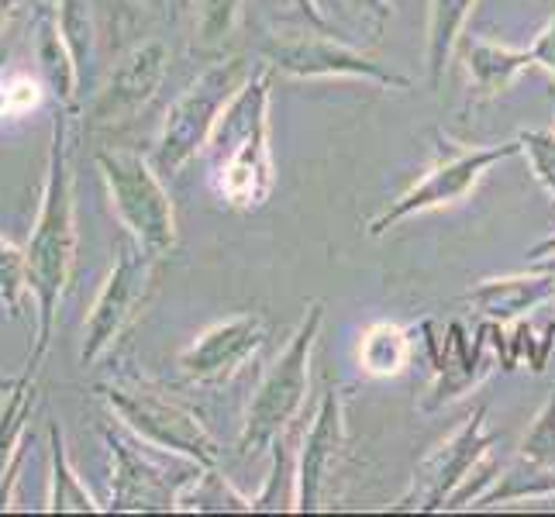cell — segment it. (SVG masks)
<instances>
[{
    "label": "cell",
    "instance_id": "6da1fadb",
    "mask_svg": "<svg viewBox=\"0 0 555 517\" xmlns=\"http://www.w3.org/2000/svg\"><path fill=\"white\" fill-rule=\"evenodd\" d=\"M69 118H73V111L55 107L42 204H38V218L31 228V238L25 245L28 294L35 300V341H31V356L25 370H31L35 376L42 370V359L49 356L60 303L73 280L76 242H80V235H76V172H73Z\"/></svg>",
    "mask_w": 555,
    "mask_h": 517
},
{
    "label": "cell",
    "instance_id": "7a4b0ae2",
    "mask_svg": "<svg viewBox=\"0 0 555 517\" xmlns=\"http://www.w3.org/2000/svg\"><path fill=\"white\" fill-rule=\"evenodd\" d=\"M270 90H273V66L262 63L242 83V90L221 111V118L204 145L207 180L215 197L253 215L270 204L276 190V166L270 148Z\"/></svg>",
    "mask_w": 555,
    "mask_h": 517
},
{
    "label": "cell",
    "instance_id": "3957f363",
    "mask_svg": "<svg viewBox=\"0 0 555 517\" xmlns=\"http://www.w3.org/2000/svg\"><path fill=\"white\" fill-rule=\"evenodd\" d=\"M321 324H324V300H311L291 341L270 362V370L262 373L253 400H248V411L235 442L242 458H259L262 452H270L276 445V438H283L300 421L311 393V356L321 335Z\"/></svg>",
    "mask_w": 555,
    "mask_h": 517
},
{
    "label": "cell",
    "instance_id": "277c9868",
    "mask_svg": "<svg viewBox=\"0 0 555 517\" xmlns=\"http://www.w3.org/2000/svg\"><path fill=\"white\" fill-rule=\"evenodd\" d=\"M111 452V496L107 510L118 514H169L180 510L183 493L207 469L180 452L159 449L128 431L121 421L101 425Z\"/></svg>",
    "mask_w": 555,
    "mask_h": 517
},
{
    "label": "cell",
    "instance_id": "5b68a950",
    "mask_svg": "<svg viewBox=\"0 0 555 517\" xmlns=\"http://www.w3.org/2000/svg\"><path fill=\"white\" fill-rule=\"evenodd\" d=\"M93 159L125 235L163 262L180 242L177 207L163 183V172L131 148H101Z\"/></svg>",
    "mask_w": 555,
    "mask_h": 517
},
{
    "label": "cell",
    "instance_id": "8992f818",
    "mask_svg": "<svg viewBox=\"0 0 555 517\" xmlns=\"http://www.w3.org/2000/svg\"><path fill=\"white\" fill-rule=\"evenodd\" d=\"M248 76H253V69H248L242 55L215 60L169 104L156 135V152H152V166L163 177H177L186 163H194L201 156L210 131H215L221 118V111L232 104V98L242 90Z\"/></svg>",
    "mask_w": 555,
    "mask_h": 517
},
{
    "label": "cell",
    "instance_id": "52a82bcc",
    "mask_svg": "<svg viewBox=\"0 0 555 517\" xmlns=\"http://www.w3.org/2000/svg\"><path fill=\"white\" fill-rule=\"evenodd\" d=\"M156 266H159L156 256H149L128 235L121 238L118 259H114L101 294L83 321V345H80L83 370L107 359L139 324L152 300V290H156Z\"/></svg>",
    "mask_w": 555,
    "mask_h": 517
},
{
    "label": "cell",
    "instance_id": "ba28073f",
    "mask_svg": "<svg viewBox=\"0 0 555 517\" xmlns=\"http://www.w3.org/2000/svg\"><path fill=\"white\" fill-rule=\"evenodd\" d=\"M101 397L111 417L121 421L128 431H135L145 442L180 452L207 469H215L221 463L218 438L207 431L201 414L180 404V400L152 387H142V383H104Z\"/></svg>",
    "mask_w": 555,
    "mask_h": 517
},
{
    "label": "cell",
    "instance_id": "9c48e42d",
    "mask_svg": "<svg viewBox=\"0 0 555 517\" xmlns=\"http://www.w3.org/2000/svg\"><path fill=\"white\" fill-rule=\"evenodd\" d=\"M514 156H521V139H511L501 145H452L449 156L438 159L425 177L414 180L404 194L393 197L379 215L366 224L370 238H383L400 221H408L414 215H428V210H442L463 204L476 186L483 183V177Z\"/></svg>",
    "mask_w": 555,
    "mask_h": 517
},
{
    "label": "cell",
    "instance_id": "30bf717a",
    "mask_svg": "<svg viewBox=\"0 0 555 517\" xmlns=\"http://www.w3.org/2000/svg\"><path fill=\"white\" fill-rule=\"evenodd\" d=\"M262 63H270L273 73L291 76V80H362L379 90H397V93L414 90L411 76L346 46L338 35H324L311 28L304 35L273 38L262 49Z\"/></svg>",
    "mask_w": 555,
    "mask_h": 517
},
{
    "label": "cell",
    "instance_id": "8fae6325",
    "mask_svg": "<svg viewBox=\"0 0 555 517\" xmlns=\"http://www.w3.org/2000/svg\"><path fill=\"white\" fill-rule=\"evenodd\" d=\"M487 414H490L487 404H476L473 414L446 438V442H438L421 458L414 466L408 490L397 496L393 510H421V514L446 510V504L466 487V480L480 469V463L496 445V438L487 425Z\"/></svg>",
    "mask_w": 555,
    "mask_h": 517
},
{
    "label": "cell",
    "instance_id": "7c38bea8",
    "mask_svg": "<svg viewBox=\"0 0 555 517\" xmlns=\"http://www.w3.org/2000/svg\"><path fill=\"white\" fill-rule=\"evenodd\" d=\"M425 335L435 366V383L428 397L421 400V411H438L463 393H469L473 387H480L493 373L496 359L507 370V338H504V324L496 321L483 324L480 338H473L463 321H449L442 328L435 321H425Z\"/></svg>",
    "mask_w": 555,
    "mask_h": 517
},
{
    "label": "cell",
    "instance_id": "4fadbf2b",
    "mask_svg": "<svg viewBox=\"0 0 555 517\" xmlns=\"http://www.w3.org/2000/svg\"><path fill=\"white\" fill-rule=\"evenodd\" d=\"M346 404V387L332 383L311 417V428L304 425L297 449V510L304 514L328 510L338 496V480L349 458Z\"/></svg>",
    "mask_w": 555,
    "mask_h": 517
},
{
    "label": "cell",
    "instance_id": "5bb4252c",
    "mask_svg": "<svg viewBox=\"0 0 555 517\" xmlns=\"http://www.w3.org/2000/svg\"><path fill=\"white\" fill-rule=\"evenodd\" d=\"M266 345V318L262 314H232L204 328L186 349L177 356V370L194 387H218L228 383L245 362H253Z\"/></svg>",
    "mask_w": 555,
    "mask_h": 517
},
{
    "label": "cell",
    "instance_id": "9a60e30c",
    "mask_svg": "<svg viewBox=\"0 0 555 517\" xmlns=\"http://www.w3.org/2000/svg\"><path fill=\"white\" fill-rule=\"evenodd\" d=\"M169 73V46L159 38L131 46L118 66L111 69L107 83L98 90V98L90 104L87 121L93 128H114L135 118L139 111L152 104V98L159 93L163 80Z\"/></svg>",
    "mask_w": 555,
    "mask_h": 517
},
{
    "label": "cell",
    "instance_id": "2e32d148",
    "mask_svg": "<svg viewBox=\"0 0 555 517\" xmlns=\"http://www.w3.org/2000/svg\"><path fill=\"white\" fill-rule=\"evenodd\" d=\"M555 300V273L548 270H534L531 273H511V276H490L480 280L466 294L469 308L496 324H511L521 321L531 311L545 308Z\"/></svg>",
    "mask_w": 555,
    "mask_h": 517
},
{
    "label": "cell",
    "instance_id": "e0dca14e",
    "mask_svg": "<svg viewBox=\"0 0 555 517\" xmlns=\"http://www.w3.org/2000/svg\"><path fill=\"white\" fill-rule=\"evenodd\" d=\"M35 373L25 370L11 379V390L0 400V510H11V496L17 487V473L28 455V421L35 411Z\"/></svg>",
    "mask_w": 555,
    "mask_h": 517
},
{
    "label": "cell",
    "instance_id": "ac0fdd59",
    "mask_svg": "<svg viewBox=\"0 0 555 517\" xmlns=\"http://www.w3.org/2000/svg\"><path fill=\"white\" fill-rule=\"evenodd\" d=\"M35 63H38V76H42L46 90L52 93L55 107L76 111V98H80L83 80H80V66H76L60 25H55V14H49V17L38 22Z\"/></svg>",
    "mask_w": 555,
    "mask_h": 517
},
{
    "label": "cell",
    "instance_id": "d6986e66",
    "mask_svg": "<svg viewBox=\"0 0 555 517\" xmlns=\"http://www.w3.org/2000/svg\"><path fill=\"white\" fill-rule=\"evenodd\" d=\"M480 0H428V28H425V69L431 90L442 87L452 55L463 42V28Z\"/></svg>",
    "mask_w": 555,
    "mask_h": 517
},
{
    "label": "cell",
    "instance_id": "ffe728a7",
    "mask_svg": "<svg viewBox=\"0 0 555 517\" xmlns=\"http://www.w3.org/2000/svg\"><path fill=\"white\" fill-rule=\"evenodd\" d=\"M463 66H466L476 101H490L496 93H504L528 69L525 49L493 46V42H483V38H469L463 46Z\"/></svg>",
    "mask_w": 555,
    "mask_h": 517
},
{
    "label": "cell",
    "instance_id": "44dd1931",
    "mask_svg": "<svg viewBox=\"0 0 555 517\" xmlns=\"http://www.w3.org/2000/svg\"><path fill=\"white\" fill-rule=\"evenodd\" d=\"M411 359H414V335L404 324L373 321L359 335L356 362L370 379H393L411 366Z\"/></svg>",
    "mask_w": 555,
    "mask_h": 517
},
{
    "label": "cell",
    "instance_id": "7402d4cb",
    "mask_svg": "<svg viewBox=\"0 0 555 517\" xmlns=\"http://www.w3.org/2000/svg\"><path fill=\"white\" fill-rule=\"evenodd\" d=\"M46 510L52 514H101L104 507L93 501V493L80 480V473L73 469L66 438L60 421H49V501Z\"/></svg>",
    "mask_w": 555,
    "mask_h": 517
},
{
    "label": "cell",
    "instance_id": "603a6c76",
    "mask_svg": "<svg viewBox=\"0 0 555 517\" xmlns=\"http://www.w3.org/2000/svg\"><path fill=\"white\" fill-rule=\"evenodd\" d=\"M534 496H555V469H542L528 463V458L514 455V463L501 469V476L493 480V487L476 496L473 507H496L511 501H534Z\"/></svg>",
    "mask_w": 555,
    "mask_h": 517
},
{
    "label": "cell",
    "instance_id": "cb8c5ba5",
    "mask_svg": "<svg viewBox=\"0 0 555 517\" xmlns=\"http://www.w3.org/2000/svg\"><path fill=\"white\" fill-rule=\"evenodd\" d=\"M55 25H60L76 66H80V80L87 83L93 60H98V17H93L90 0H55Z\"/></svg>",
    "mask_w": 555,
    "mask_h": 517
},
{
    "label": "cell",
    "instance_id": "d4e9b609",
    "mask_svg": "<svg viewBox=\"0 0 555 517\" xmlns=\"http://www.w3.org/2000/svg\"><path fill=\"white\" fill-rule=\"evenodd\" d=\"M245 0H197L194 11V49L197 52H221L228 38L235 35L242 22Z\"/></svg>",
    "mask_w": 555,
    "mask_h": 517
},
{
    "label": "cell",
    "instance_id": "484cf974",
    "mask_svg": "<svg viewBox=\"0 0 555 517\" xmlns=\"http://www.w3.org/2000/svg\"><path fill=\"white\" fill-rule=\"evenodd\" d=\"M318 8L338 35L352 28V31H366L373 42L383 35V25L393 17L390 0H318Z\"/></svg>",
    "mask_w": 555,
    "mask_h": 517
},
{
    "label": "cell",
    "instance_id": "4316f807",
    "mask_svg": "<svg viewBox=\"0 0 555 517\" xmlns=\"http://www.w3.org/2000/svg\"><path fill=\"white\" fill-rule=\"evenodd\" d=\"M180 510H210V514H221V510H256V501L248 493H238L224 476L215 469H204L194 487L183 493Z\"/></svg>",
    "mask_w": 555,
    "mask_h": 517
},
{
    "label": "cell",
    "instance_id": "83f0119b",
    "mask_svg": "<svg viewBox=\"0 0 555 517\" xmlns=\"http://www.w3.org/2000/svg\"><path fill=\"white\" fill-rule=\"evenodd\" d=\"M28 294V253L22 245L0 238V308L8 318L22 314V297Z\"/></svg>",
    "mask_w": 555,
    "mask_h": 517
},
{
    "label": "cell",
    "instance_id": "f1b7e54d",
    "mask_svg": "<svg viewBox=\"0 0 555 517\" xmlns=\"http://www.w3.org/2000/svg\"><path fill=\"white\" fill-rule=\"evenodd\" d=\"M518 455L542 469H555V393L545 400V408L534 414L528 435L518 445Z\"/></svg>",
    "mask_w": 555,
    "mask_h": 517
},
{
    "label": "cell",
    "instance_id": "f546056e",
    "mask_svg": "<svg viewBox=\"0 0 555 517\" xmlns=\"http://www.w3.org/2000/svg\"><path fill=\"white\" fill-rule=\"evenodd\" d=\"M518 139H521V156H528L534 180H539L548 190V197L555 201V125L542 131H525Z\"/></svg>",
    "mask_w": 555,
    "mask_h": 517
},
{
    "label": "cell",
    "instance_id": "4dcf8cb0",
    "mask_svg": "<svg viewBox=\"0 0 555 517\" xmlns=\"http://www.w3.org/2000/svg\"><path fill=\"white\" fill-rule=\"evenodd\" d=\"M525 63L528 69H545L555 80V14L548 17V25L534 35V42L525 49Z\"/></svg>",
    "mask_w": 555,
    "mask_h": 517
},
{
    "label": "cell",
    "instance_id": "1f68e13d",
    "mask_svg": "<svg viewBox=\"0 0 555 517\" xmlns=\"http://www.w3.org/2000/svg\"><path fill=\"white\" fill-rule=\"evenodd\" d=\"M545 256H555V235H548V238H542L539 245H531V248H528V262L545 259Z\"/></svg>",
    "mask_w": 555,
    "mask_h": 517
},
{
    "label": "cell",
    "instance_id": "d6a6232c",
    "mask_svg": "<svg viewBox=\"0 0 555 517\" xmlns=\"http://www.w3.org/2000/svg\"><path fill=\"white\" fill-rule=\"evenodd\" d=\"M14 8H17V0H0V38H4V28H8V22H11Z\"/></svg>",
    "mask_w": 555,
    "mask_h": 517
},
{
    "label": "cell",
    "instance_id": "836d02e7",
    "mask_svg": "<svg viewBox=\"0 0 555 517\" xmlns=\"http://www.w3.org/2000/svg\"><path fill=\"white\" fill-rule=\"evenodd\" d=\"M531 266H534V270H548V273H555V256H545V259H534Z\"/></svg>",
    "mask_w": 555,
    "mask_h": 517
},
{
    "label": "cell",
    "instance_id": "e575fe53",
    "mask_svg": "<svg viewBox=\"0 0 555 517\" xmlns=\"http://www.w3.org/2000/svg\"><path fill=\"white\" fill-rule=\"evenodd\" d=\"M11 390V379H4V383H0V400H4V393Z\"/></svg>",
    "mask_w": 555,
    "mask_h": 517
}]
</instances>
